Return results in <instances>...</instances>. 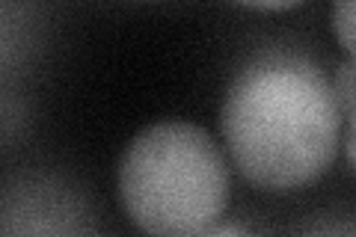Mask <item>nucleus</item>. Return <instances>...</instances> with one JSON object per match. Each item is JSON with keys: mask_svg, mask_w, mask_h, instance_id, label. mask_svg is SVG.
<instances>
[{"mask_svg": "<svg viewBox=\"0 0 356 237\" xmlns=\"http://www.w3.org/2000/svg\"><path fill=\"white\" fill-rule=\"evenodd\" d=\"M220 128L250 184L294 190L332 166L344 119L318 63L297 54H264L232 81Z\"/></svg>", "mask_w": 356, "mask_h": 237, "instance_id": "1", "label": "nucleus"}, {"mask_svg": "<svg viewBox=\"0 0 356 237\" xmlns=\"http://www.w3.org/2000/svg\"><path fill=\"white\" fill-rule=\"evenodd\" d=\"M353 15H356V6L350 0H341V3L332 9V27H336V36L348 56H353Z\"/></svg>", "mask_w": 356, "mask_h": 237, "instance_id": "4", "label": "nucleus"}, {"mask_svg": "<svg viewBox=\"0 0 356 237\" xmlns=\"http://www.w3.org/2000/svg\"><path fill=\"white\" fill-rule=\"evenodd\" d=\"M199 237H255V234L241 222H220V225H211V229L202 231Z\"/></svg>", "mask_w": 356, "mask_h": 237, "instance_id": "5", "label": "nucleus"}, {"mask_svg": "<svg viewBox=\"0 0 356 237\" xmlns=\"http://www.w3.org/2000/svg\"><path fill=\"white\" fill-rule=\"evenodd\" d=\"M119 196L149 237H199L226 211L229 163L214 137L184 119L140 131L122 154Z\"/></svg>", "mask_w": 356, "mask_h": 237, "instance_id": "2", "label": "nucleus"}, {"mask_svg": "<svg viewBox=\"0 0 356 237\" xmlns=\"http://www.w3.org/2000/svg\"><path fill=\"white\" fill-rule=\"evenodd\" d=\"M247 9H273V13H282V9H294L297 0H261V3H243Z\"/></svg>", "mask_w": 356, "mask_h": 237, "instance_id": "7", "label": "nucleus"}, {"mask_svg": "<svg viewBox=\"0 0 356 237\" xmlns=\"http://www.w3.org/2000/svg\"><path fill=\"white\" fill-rule=\"evenodd\" d=\"M330 83H332V95H336L344 125H353V60L350 56L339 65V72Z\"/></svg>", "mask_w": 356, "mask_h": 237, "instance_id": "3", "label": "nucleus"}, {"mask_svg": "<svg viewBox=\"0 0 356 237\" xmlns=\"http://www.w3.org/2000/svg\"><path fill=\"white\" fill-rule=\"evenodd\" d=\"M306 237H353V225L350 222H324V225H315Z\"/></svg>", "mask_w": 356, "mask_h": 237, "instance_id": "6", "label": "nucleus"}]
</instances>
